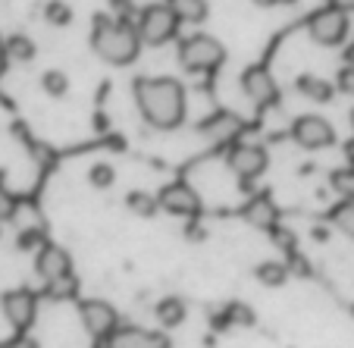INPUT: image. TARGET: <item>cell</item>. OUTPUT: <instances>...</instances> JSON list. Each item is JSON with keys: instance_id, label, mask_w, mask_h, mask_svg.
I'll return each mask as SVG.
<instances>
[{"instance_id": "15", "label": "cell", "mask_w": 354, "mask_h": 348, "mask_svg": "<svg viewBox=\"0 0 354 348\" xmlns=\"http://www.w3.org/2000/svg\"><path fill=\"white\" fill-rule=\"evenodd\" d=\"M245 217H248V223L257 229H276V208L270 198H254V201L245 208Z\"/></svg>"}, {"instance_id": "10", "label": "cell", "mask_w": 354, "mask_h": 348, "mask_svg": "<svg viewBox=\"0 0 354 348\" xmlns=\"http://www.w3.org/2000/svg\"><path fill=\"white\" fill-rule=\"evenodd\" d=\"M229 170L241 182H254L267 170V151L261 145H235L229 151Z\"/></svg>"}, {"instance_id": "23", "label": "cell", "mask_w": 354, "mask_h": 348, "mask_svg": "<svg viewBox=\"0 0 354 348\" xmlns=\"http://www.w3.org/2000/svg\"><path fill=\"white\" fill-rule=\"evenodd\" d=\"M75 289H79V280H75L73 273L60 276V280H54V282H47V295H50V298H73Z\"/></svg>"}, {"instance_id": "5", "label": "cell", "mask_w": 354, "mask_h": 348, "mask_svg": "<svg viewBox=\"0 0 354 348\" xmlns=\"http://www.w3.org/2000/svg\"><path fill=\"white\" fill-rule=\"evenodd\" d=\"M308 35L320 47H339L348 35V13L339 7H323L308 19Z\"/></svg>"}, {"instance_id": "31", "label": "cell", "mask_w": 354, "mask_h": 348, "mask_svg": "<svg viewBox=\"0 0 354 348\" xmlns=\"http://www.w3.org/2000/svg\"><path fill=\"white\" fill-rule=\"evenodd\" d=\"M295 273L298 276H310V267H308V261H304V257H295Z\"/></svg>"}, {"instance_id": "3", "label": "cell", "mask_w": 354, "mask_h": 348, "mask_svg": "<svg viewBox=\"0 0 354 348\" xmlns=\"http://www.w3.org/2000/svg\"><path fill=\"white\" fill-rule=\"evenodd\" d=\"M226 60V47L210 35H192L179 44V63L188 73H216Z\"/></svg>"}, {"instance_id": "21", "label": "cell", "mask_w": 354, "mask_h": 348, "mask_svg": "<svg viewBox=\"0 0 354 348\" xmlns=\"http://www.w3.org/2000/svg\"><path fill=\"white\" fill-rule=\"evenodd\" d=\"M7 54H10V60L26 63V60L35 57V44L28 38H22V35H10L7 38Z\"/></svg>"}, {"instance_id": "1", "label": "cell", "mask_w": 354, "mask_h": 348, "mask_svg": "<svg viewBox=\"0 0 354 348\" xmlns=\"http://www.w3.org/2000/svg\"><path fill=\"white\" fill-rule=\"evenodd\" d=\"M135 104L154 129H176L185 120V88L167 75L135 82Z\"/></svg>"}, {"instance_id": "38", "label": "cell", "mask_w": 354, "mask_h": 348, "mask_svg": "<svg viewBox=\"0 0 354 348\" xmlns=\"http://www.w3.org/2000/svg\"><path fill=\"white\" fill-rule=\"evenodd\" d=\"M351 122H354V116H351Z\"/></svg>"}, {"instance_id": "30", "label": "cell", "mask_w": 354, "mask_h": 348, "mask_svg": "<svg viewBox=\"0 0 354 348\" xmlns=\"http://www.w3.org/2000/svg\"><path fill=\"white\" fill-rule=\"evenodd\" d=\"M69 19H73L69 7H63V3H50V7H47V22H54V26H69Z\"/></svg>"}, {"instance_id": "18", "label": "cell", "mask_w": 354, "mask_h": 348, "mask_svg": "<svg viewBox=\"0 0 354 348\" xmlns=\"http://www.w3.org/2000/svg\"><path fill=\"white\" fill-rule=\"evenodd\" d=\"M126 204L135 217H154L160 210V198H151L147 192H132L126 198Z\"/></svg>"}, {"instance_id": "12", "label": "cell", "mask_w": 354, "mask_h": 348, "mask_svg": "<svg viewBox=\"0 0 354 348\" xmlns=\"http://www.w3.org/2000/svg\"><path fill=\"white\" fill-rule=\"evenodd\" d=\"M35 267H38V276L44 282H54L60 280V276L73 273V261H69V251L60 245H50V241H44L38 251V257H35Z\"/></svg>"}, {"instance_id": "28", "label": "cell", "mask_w": 354, "mask_h": 348, "mask_svg": "<svg viewBox=\"0 0 354 348\" xmlns=\"http://www.w3.org/2000/svg\"><path fill=\"white\" fill-rule=\"evenodd\" d=\"M16 210H19V201H16L7 188L0 185V220H13Z\"/></svg>"}, {"instance_id": "32", "label": "cell", "mask_w": 354, "mask_h": 348, "mask_svg": "<svg viewBox=\"0 0 354 348\" xmlns=\"http://www.w3.org/2000/svg\"><path fill=\"white\" fill-rule=\"evenodd\" d=\"M7 60H10V54H7V44L0 41V75L7 73Z\"/></svg>"}, {"instance_id": "6", "label": "cell", "mask_w": 354, "mask_h": 348, "mask_svg": "<svg viewBox=\"0 0 354 348\" xmlns=\"http://www.w3.org/2000/svg\"><path fill=\"white\" fill-rule=\"evenodd\" d=\"M79 317H82V327L88 329V336H94L97 342H110L116 333V311L110 308L107 302L100 298H91V302H82L79 304Z\"/></svg>"}, {"instance_id": "24", "label": "cell", "mask_w": 354, "mask_h": 348, "mask_svg": "<svg viewBox=\"0 0 354 348\" xmlns=\"http://www.w3.org/2000/svg\"><path fill=\"white\" fill-rule=\"evenodd\" d=\"M41 85H44L47 94H54V98H63L69 88V79L63 73H44V79H41Z\"/></svg>"}, {"instance_id": "11", "label": "cell", "mask_w": 354, "mask_h": 348, "mask_svg": "<svg viewBox=\"0 0 354 348\" xmlns=\"http://www.w3.org/2000/svg\"><path fill=\"white\" fill-rule=\"evenodd\" d=\"M241 132H245V120L239 113H229V110H216L214 116H207L201 122V135L207 141H214V145H229Z\"/></svg>"}, {"instance_id": "36", "label": "cell", "mask_w": 354, "mask_h": 348, "mask_svg": "<svg viewBox=\"0 0 354 348\" xmlns=\"http://www.w3.org/2000/svg\"><path fill=\"white\" fill-rule=\"evenodd\" d=\"M345 151H348V161H351V163H354V145H348V147H345Z\"/></svg>"}, {"instance_id": "17", "label": "cell", "mask_w": 354, "mask_h": 348, "mask_svg": "<svg viewBox=\"0 0 354 348\" xmlns=\"http://www.w3.org/2000/svg\"><path fill=\"white\" fill-rule=\"evenodd\" d=\"M167 3L176 10V16L182 22H201L207 16V3L204 0H167Z\"/></svg>"}, {"instance_id": "34", "label": "cell", "mask_w": 354, "mask_h": 348, "mask_svg": "<svg viewBox=\"0 0 354 348\" xmlns=\"http://www.w3.org/2000/svg\"><path fill=\"white\" fill-rule=\"evenodd\" d=\"M261 7H286V3H295V0H254Z\"/></svg>"}, {"instance_id": "4", "label": "cell", "mask_w": 354, "mask_h": 348, "mask_svg": "<svg viewBox=\"0 0 354 348\" xmlns=\"http://www.w3.org/2000/svg\"><path fill=\"white\" fill-rule=\"evenodd\" d=\"M179 16L169 3H151V7L141 10L138 16V35H141V44H151V47H160L167 44L169 38H176V28H179Z\"/></svg>"}, {"instance_id": "13", "label": "cell", "mask_w": 354, "mask_h": 348, "mask_svg": "<svg viewBox=\"0 0 354 348\" xmlns=\"http://www.w3.org/2000/svg\"><path fill=\"white\" fill-rule=\"evenodd\" d=\"M35 308H38V302H35V295L28 292V289H16V292L3 295V314H7L10 327L19 329V333L32 327Z\"/></svg>"}, {"instance_id": "22", "label": "cell", "mask_w": 354, "mask_h": 348, "mask_svg": "<svg viewBox=\"0 0 354 348\" xmlns=\"http://www.w3.org/2000/svg\"><path fill=\"white\" fill-rule=\"evenodd\" d=\"M333 226L339 229L342 235L354 239V201H345L342 208H335V214H333Z\"/></svg>"}, {"instance_id": "8", "label": "cell", "mask_w": 354, "mask_h": 348, "mask_svg": "<svg viewBox=\"0 0 354 348\" xmlns=\"http://www.w3.org/2000/svg\"><path fill=\"white\" fill-rule=\"evenodd\" d=\"M241 88H245L248 101L254 107H273L279 101V88H276V79L270 75V69L263 66H251L241 75Z\"/></svg>"}, {"instance_id": "29", "label": "cell", "mask_w": 354, "mask_h": 348, "mask_svg": "<svg viewBox=\"0 0 354 348\" xmlns=\"http://www.w3.org/2000/svg\"><path fill=\"white\" fill-rule=\"evenodd\" d=\"M41 245H44V232H41V229H22L19 232L22 251H32V248H41Z\"/></svg>"}, {"instance_id": "25", "label": "cell", "mask_w": 354, "mask_h": 348, "mask_svg": "<svg viewBox=\"0 0 354 348\" xmlns=\"http://www.w3.org/2000/svg\"><path fill=\"white\" fill-rule=\"evenodd\" d=\"M88 179H91L94 188H110L113 179H116V173H113V167H107V163H97V167H91Z\"/></svg>"}, {"instance_id": "16", "label": "cell", "mask_w": 354, "mask_h": 348, "mask_svg": "<svg viewBox=\"0 0 354 348\" xmlns=\"http://www.w3.org/2000/svg\"><path fill=\"white\" fill-rule=\"evenodd\" d=\"M298 91L304 94V98H310V101H317V104L333 101V85H329L326 79H317V75H301Z\"/></svg>"}, {"instance_id": "14", "label": "cell", "mask_w": 354, "mask_h": 348, "mask_svg": "<svg viewBox=\"0 0 354 348\" xmlns=\"http://www.w3.org/2000/svg\"><path fill=\"white\" fill-rule=\"evenodd\" d=\"M116 339H110V342H116V345H126V348H151V345H167V339H163L160 333H147V329H135V327H129V329H120V333H113Z\"/></svg>"}, {"instance_id": "26", "label": "cell", "mask_w": 354, "mask_h": 348, "mask_svg": "<svg viewBox=\"0 0 354 348\" xmlns=\"http://www.w3.org/2000/svg\"><path fill=\"white\" fill-rule=\"evenodd\" d=\"M333 185L339 188L342 194H345L348 201H354V167L345 170V173H335V176H333Z\"/></svg>"}, {"instance_id": "2", "label": "cell", "mask_w": 354, "mask_h": 348, "mask_svg": "<svg viewBox=\"0 0 354 348\" xmlns=\"http://www.w3.org/2000/svg\"><path fill=\"white\" fill-rule=\"evenodd\" d=\"M91 47L104 63L126 66V63H132L138 57L141 35H138V28H132L122 19H97L91 32Z\"/></svg>"}, {"instance_id": "37", "label": "cell", "mask_w": 354, "mask_h": 348, "mask_svg": "<svg viewBox=\"0 0 354 348\" xmlns=\"http://www.w3.org/2000/svg\"><path fill=\"white\" fill-rule=\"evenodd\" d=\"M0 182H3V173H0Z\"/></svg>"}, {"instance_id": "35", "label": "cell", "mask_w": 354, "mask_h": 348, "mask_svg": "<svg viewBox=\"0 0 354 348\" xmlns=\"http://www.w3.org/2000/svg\"><path fill=\"white\" fill-rule=\"evenodd\" d=\"M345 88H348V91H354V69H351V73H345Z\"/></svg>"}, {"instance_id": "19", "label": "cell", "mask_w": 354, "mask_h": 348, "mask_svg": "<svg viewBox=\"0 0 354 348\" xmlns=\"http://www.w3.org/2000/svg\"><path fill=\"white\" fill-rule=\"evenodd\" d=\"M254 273H257V280H261L263 286L276 289V286H282V282H286L288 267H286V264H276V261H263V264H257Z\"/></svg>"}, {"instance_id": "7", "label": "cell", "mask_w": 354, "mask_h": 348, "mask_svg": "<svg viewBox=\"0 0 354 348\" xmlns=\"http://www.w3.org/2000/svg\"><path fill=\"white\" fill-rule=\"evenodd\" d=\"M160 208L173 217H198L201 214V198L188 182H169L160 188Z\"/></svg>"}, {"instance_id": "27", "label": "cell", "mask_w": 354, "mask_h": 348, "mask_svg": "<svg viewBox=\"0 0 354 348\" xmlns=\"http://www.w3.org/2000/svg\"><path fill=\"white\" fill-rule=\"evenodd\" d=\"M226 323L251 327V323H254V314H251V308H245V304H232V308L226 311Z\"/></svg>"}, {"instance_id": "9", "label": "cell", "mask_w": 354, "mask_h": 348, "mask_svg": "<svg viewBox=\"0 0 354 348\" xmlns=\"http://www.w3.org/2000/svg\"><path fill=\"white\" fill-rule=\"evenodd\" d=\"M292 138L308 151H320V147H329L335 141V129L323 116H301L292 126Z\"/></svg>"}, {"instance_id": "33", "label": "cell", "mask_w": 354, "mask_h": 348, "mask_svg": "<svg viewBox=\"0 0 354 348\" xmlns=\"http://www.w3.org/2000/svg\"><path fill=\"white\" fill-rule=\"evenodd\" d=\"M333 7H339V10H345V13H354V0H329Z\"/></svg>"}, {"instance_id": "20", "label": "cell", "mask_w": 354, "mask_h": 348, "mask_svg": "<svg viewBox=\"0 0 354 348\" xmlns=\"http://www.w3.org/2000/svg\"><path fill=\"white\" fill-rule=\"evenodd\" d=\"M157 320L163 323V327H179L182 320H185V304L179 302V298H167V302L157 304Z\"/></svg>"}]
</instances>
